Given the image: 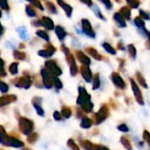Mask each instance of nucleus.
Here are the masks:
<instances>
[{
	"instance_id": "obj_8",
	"label": "nucleus",
	"mask_w": 150,
	"mask_h": 150,
	"mask_svg": "<svg viewBox=\"0 0 150 150\" xmlns=\"http://www.w3.org/2000/svg\"><path fill=\"white\" fill-rule=\"evenodd\" d=\"M111 81L114 83V85L120 90H125L126 88V83L123 80V78L120 76V75L117 72H113L111 74Z\"/></svg>"
},
{
	"instance_id": "obj_13",
	"label": "nucleus",
	"mask_w": 150,
	"mask_h": 150,
	"mask_svg": "<svg viewBox=\"0 0 150 150\" xmlns=\"http://www.w3.org/2000/svg\"><path fill=\"white\" fill-rule=\"evenodd\" d=\"M81 75H82V76H83V78L85 79L86 82L89 83L92 80V77H93L92 76V72H91V70L89 69L88 67L84 66V67L81 68Z\"/></svg>"
},
{
	"instance_id": "obj_21",
	"label": "nucleus",
	"mask_w": 150,
	"mask_h": 150,
	"mask_svg": "<svg viewBox=\"0 0 150 150\" xmlns=\"http://www.w3.org/2000/svg\"><path fill=\"white\" fill-rule=\"evenodd\" d=\"M67 146H68V148H69L70 149L72 150H80L79 145L74 142L73 139H69V140L67 141Z\"/></svg>"
},
{
	"instance_id": "obj_14",
	"label": "nucleus",
	"mask_w": 150,
	"mask_h": 150,
	"mask_svg": "<svg viewBox=\"0 0 150 150\" xmlns=\"http://www.w3.org/2000/svg\"><path fill=\"white\" fill-rule=\"evenodd\" d=\"M93 124H94V121H93L90 118L85 116L84 118L81 119L80 127L83 128V129H88V128H91V127H92Z\"/></svg>"
},
{
	"instance_id": "obj_37",
	"label": "nucleus",
	"mask_w": 150,
	"mask_h": 150,
	"mask_svg": "<svg viewBox=\"0 0 150 150\" xmlns=\"http://www.w3.org/2000/svg\"><path fill=\"white\" fill-rule=\"evenodd\" d=\"M103 2L105 4V5H106L108 8H111V3L110 2V0H103Z\"/></svg>"
},
{
	"instance_id": "obj_24",
	"label": "nucleus",
	"mask_w": 150,
	"mask_h": 150,
	"mask_svg": "<svg viewBox=\"0 0 150 150\" xmlns=\"http://www.w3.org/2000/svg\"><path fill=\"white\" fill-rule=\"evenodd\" d=\"M121 13H122V16H124L126 18H127V19H130L131 18V11H130L129 8L123 7L121 9Z\"/></svg>"
},
{
	"instance_id": "obj_25",
	"label": "nucleus",
	"mask_w": 150,
	"mask_h": 150,
	"mask_svg": "<svg viewBox=\"0 0 150 150\" xmlns=\"http://www.w3.org/2000/svg\"><path fill=\"white\" fill-rule=\"evenodd\" d=\"M52 81H53V85L56 87V89L60 90V89H62V88H63V83H62V82H61L58 78H57V77H53Z\"/></svg>"
},
{
	"instance_id": "obj_18",
	"label": "nucleus",
	"mask_w": 150,
	"mask_h": 150,
	"mask_svg": "<svg viewBox=\"0 0 150 150\" xmlns=\"http://www.w3.org/2000/svg\"><path fill=\"white\" fill-rule=\"evenodd\" d=\"M136 79L139 83V84H141L143 88H148V84L147 82L144 78V76L141 74V72H136Z\"/></svg>"
},
{
	"instance_id": "obj_7",
	"label": "nucleus",
	"mask_w": 150,
	"mask_h": 150,
	"mask_svg": "<svg viewBox=\"0 0 150 150\" xmlns=\"http://www.w3.org/2000/svg\"><path fill=\"white\" fill-rule=\"evenodd\" d=\"M14 85L18 88H24V89H28L30 88L32 84V79L28 76H24L20 78L16 79V81L13 82Z\"/></svg>"
},
{
	"instance_id": "obj_38",
	"label": "nucleus",
	"mask_w": 150,
	"mask_h": 150,
	"mask_svg": "<svg viewBox=\"0 0 150 150\" xmlns=\"http://www.w3.org/2000/svg\"><path fill=\"white\" fill-rule=\"evenodd\" d=\"M23 150H32V149H29V148H25Z\"/></svg>"
},
{
	"instance_id": "obj_12",
	"label": "nucleus",
	"mask_w": 150,
	"mask_h": 150,
	"mask_svg": "<svg viewBox=\"0 0 150 150\" xmlns=\"http://www.w3.org/2000/svg\"><path fill=\"white\" fill-rule=\"evenodd\" d=\"M46 66H47V69H49V72H50V74H51V75H53L55 77L56 76H60L61 74H62V71H61V69L55 64V62H47L46 63Z\"/></svg>"
},
{
	"instance_id": "obj_32",
	"label": "nucleus",
	"mask_w": 150,
	"mask_h": 150,
	"mask_svg": "<svg viewBox=\"0 0 150 150\" xmlns=\"http://www.w3.org/2000/svg\"><path fill=\"white\" fill-rule=\"evenodd\" d=\"M140 17L143 19H146V20H150V15L149 13L142 11V10H140Z\"/></svg>"
},
{
	"instance_id": "obj_5",
	"label": "nucleus",
	"mask_w": 150,
	"mask_h": 150,
	"mask_svg": "<svg viewBox=\"0 0 150 150\" xmlns=\"http://www.w3.org/2000/svg\"><path fill=\"white\" fill-rule=\"evenodd\" d=\"M130 83H131V86H132V90L133 91V94H134V98L137 101V103L141 105H144L145 102H144V98H143V96H142V93H141V89L139 88L138 84L136 83V82L130 78Z\"/></svg>"
},
{
	"instance_id": "obj_16",
	"label": "nucleus",
	"mask_w": 150,
	"mask_h": 150,
	"mask_svg": "<svg viewBox=\"0 0 150 150\" xmlns=\"http://www.w3.org/2000/svg\"><path fill=\"white\" fill-rule=\"evenodd\" d=\"M85 113H90L93 112L94 110V104L92 103V101H89L86 104H84L83 105H81L80 107Z\"/></svg>"
},
{
	"instance_id": "obj_10",
	"label": "nucleus",
	"mask_w": 150,
	"mask_h": 150,
	"mask_svg": "<svg viewBox=\"0 0 150 150\" xmlns=\"http://www.w3.org/2000/svg\"><path fill=\"white\" fill-rule=\"evenodd\" d=\"M16 101H17V97L15 95L9 94V95L0 96V108L6 106L8 105H11Z\"/></svg>"
},
{
	"instance_id": "obj_3",
	"label": "nucleus",
	"mask_w": 150,
	"mask_h": 150,
	"mask_svg": "<svg viewBox=\"0 0 150 150\" xmlns=\"http://www.w3.org/2000/svg\"><path fill=\"white\" fill-rule=\"evenodd\" d=\"M110 115V109L109 106L106 104H103L98 112L95 114V123L96 125H99L105 121L107 118Z\"/></svg>"
},
{
	"instance_id": "obj_4",
	"label": "nucleus",
	"mask_w": 150,
	"mask_h": 150,
	"mask_svg": "<svg viewBox=\"0 0 150 150\" xmlns=\"http://www.w3.org/2000/svg\"><path fill=\"white\" fill-rule=\"evenodd\" d=\"M78 91H79V96L77 98V105L81 106L84 104L91 101V96L84 87H82V86L79 87Z\"/></svg>"
},
{
	"instance_id": "obj_31",
	"label": "nucleus",
	"mask_w": 150,
	"mask_h": 150,
	"mask_svg": "<svg viewBox=\"0 0 150 150\" xmlns=\"http://www.w3.org/2000/svg\"><path fill=\"white\" fill-rule=\"evenodd\" d=\"M103 47H104V48L106 49V51H107V52H109L110 54H116V51H115V49H114L111 46H110L109 44L104 43V44H103Z\"/></svg>"
},
{
	"instance_id": "obj_36",
	"label": "nucleus",
	"mask_w": 150,
	"mask_h": 150,
	"mask_svg": "<svg viewBox=\"0 0 150 150\" xmlns=\"http://www.w3.org/2000/svg\"><path fill=\"white\" fill-rule=\"evenodd\" d=\"M0 75L5 76V72L4 71V62L1 60H0Z\"/></svg>"
},
{
	"instance_id": "obj_34",
	"label": "nucleus",
	"mask_w": 150,
	"mask_h": 150,
	"mask_svg": "<svg viewBox=\"0 0 150 150\" xmlns=\"http://www.w3.org/2000/svg\"><path fill=\"white\" fill-rule=\"evenodd\" d=\"M76 114H77V117L80 118V119H82V118H84L86 116L85 112L80 108H77L76 109Z\"/></svg>"
},
{
	"instance_id": "obj_17",
	"label": "nucleus",
	"mask_w": 150,
	"mask_h": 150,
	"mask_svg": "<svg viewBox=\"0 0 150 150\" xmlns=\"http://www.w3.org/2000/svg\"><path fill=\"white\" fill-rule=\"evenodd\" d=\"M114 18H115L116 22L118 23V25L120 27H126V20H125L124 17H123L120 13H116L115 16H114Z\"/></svg>"
},
{
	"instance_id": "obj_6",
	"label": "nucleus",
	"mask_w": 150,
	"mask_h": 150,
	"mask_svg": "<svg viewBox=\"0 0 150 150\" xmlns=\"http://www.w3.org/2000/svg\"><path fill=\"white\" fill-rule=\"evenodd\" d=\"M80 146L82 147L83 149L85 150H110L109 148H107L103 145L95 144L88 140L80 141Z\"/></svg>"
},
{
	"instance_id": "obj_33",
	"label": "nucleus",
	"mask_w": 150,
	"mask_h": 150,
	"mask_svg": "<svg viewBox=\"0 0 150 150\" xmlns=\"http://www.w3.org/2000/svg\"><path fill=\"white\" fill-rule=\"evenodd\" d=\"M118 129L119 130V131H121V132H124V133H127L128 131H129V128H128V127L126 125V124H121V125H119L118 127Z\"/></svg>"
},
{
	"instance_id": "obj_29",
	"label": "nucleus",
	"mask_w": 150,
	"mask_h": 150,
	"mask_svg": "<svg viewBox=\"0 0 150 150\" xmlns=\"http://www.w3.org/2000/svg\"><path fill=\"white\" fill-rule=\"evenodd\" d=\"M9 70H10V73L11 75H16L18 73V64L17 63H12L10 66Z\"/></svg>"
},
{
	"instance_id": "obj_30",
	"label": "nucleus",
	"mask_w": 150,
	"mask_h": 150,
	"mask_svg": "<svg viewBox=\"0 0 150 150\" xmlns=\"http://www.w3.org/2000/svg\"><path fill=\"white\" fill-rule=\"evenodd\" d=\"M126 2L131 5L132 8H138L140 5V1L139 0H126Z\"/></svg>"
},
{
	"instance_id": "obj_26",
	"label": "nucleus",
	"mask_w": 150,
	"mask_h": 150,
	"mask_svg": "<svg viewBox=\"0 0 150 150\" xmlns=\"http://www.w3.org/2000/svg\"><path fill=\"white\" fill-rule=\"evenodd\" d=\"M143 140L145 141V142L149 145V147L150 148V133L147 130H145L143 132Z\"/></svg>"
},
{
	"instance_id": "obj_39",
	"label": "nucleus",
	"mask_w": 150,
	"mask_h": 150,
	"mask_svg": "<svg viewBox=\"0 0 150 150\" xmlns=\"http://www.w3.org/2000/svg\"><path fill=\"white\" fill-rule=\"evenodd\" d=\"M0 83H1V81H0Z\"/></svg>"
},
{
	"instance_id": "obj_1",
	"label": "nucleus",
	"mask_w": 150,
	"mask_h": 150,
	"mask_svg": "<svg viewBox=\"0 0 150 150\" xmlns=\"http://www.w3.org/2000/svg\"><path fill=\"white\" fill-rule=\"evenodd\" d=\"M19 131L24 135H29L33 133L34 128V124L32 120H29L26 117H20L19 119Z\"/></svg>"
},
{
	"instance_id": "obj_15",
	"label": "nucleus",
	"mask_w": 150,
	"mask_h": 150,
	"mask_svg": "<svg viewBox=\"0 0 150 150\" xmlns=\"http://www.w3.org/2000/svg\"><path fill=\"white\" fill-rule=\"evenodd\" d=\"M120 142L123 145V147L126 150H133V146L130 142V140L126 136H122L120 138Z\"/></svg>"
},
{
	"instance_id": "obj_35",
	"label": "nucleus",
	"mask_w": 150,
	"mask_h": 150,
	"mask_svg": "<svg viewBox=\"0 0 150 150\" xmlns=\"http://www.w3.org/2000/svg\"><path fill=\"white\" fill-rule=\"evenodd\" d=\"M6 134H7V133H6V131H5L4 127L3 126H1V125H0V139H1V138H3V137H4Z\"/></svg>"
},
{
	"instance_id": "obj_9",
	"label": "nucleus",
	"mask_w": 150,
	"mask_h": 150,
	"mask_svg": "<svg viewBox=\"0 0 150 150\" xmlns=\"http://www.w3.org/2000/svg\"><path fill=\"white\" fill-rule=\"evenodd\" d=\"M42 98L41 97H34L32 99V105H33L34 108L35 109L36 113L39 116L43 117L45 114V112L42 106Z\"/></svg>"
},
{
	"instance_id": "obj_20",
	"label": "nucleus",
	"mask_w": 150,
	"mask_h": 150,
	"mask_svg": "<svg viewBox=\"0 0 150 150\" xmlns=\"http://www.w3.org/2000/svg\"><path fill=\"white\" fill-rule=\"evenodd\" d=\"M38 134L37 133H31L29 135H27V142L29 143V144H34L37 140H38Z\"/></svg>"
},
{
	"instance_id": "obj_27",
	"label": "nucleus",
	"mask_w": 150,
	"mask_h": 150,
	"mask_svg": "<svg viewBox=\"0 0 150 150\" xmlns=\"http://www.w3.org/2000/svg\"><path fill=\"white\" fill-rule=\"evenodd\" d=\"M53 118H54V120H57V121H62V120H64V117L62 116L61 112H58V111H55V112H54V113H53Z\"/></svg>"
},
{
	"instance_id": "obj_11",
	"label": "nucleus",
	"mask_w": 150,
	"mask_h": 150,
	"mask_svg": "<svg viewBox=\"0 0 150 150\" xmlns=\"http://www.w3.org/2000/svg\"><path fill=\"white\" fill-rule=\"evenodd\" d=\"M42 83L43 85L47 88V89H51L53 86V81L52 78L50 76V73L47 72L45 69L42 70Z\"/></svg>"
},
{
	"instance_id": "obj_2",
	"label": "nucleus",
	"mask_w": 150,
	"mask_h": 150,
	"mask_svg": "<svg viewBox=\"0 0 150 150\" xmlns=\"http://www.w3.org/2000/svg\"><path fill=\"white\" fill-rule=\"evenodd\" d=\"M0 144L6 146V147H11V148H22L24 147V142L20 140H19L17 137H13L11 134H6L4 137L0 139Z\"/></svg>"
},
{
	"instance_id": "obj_19",
	"label": "nucleus",
	"mask_w": 150,
	"mask_h": 150,
	"mask_svg": "<svg viewBox=\"0 0 150 150\" xmlns=\"http://www.w3.org/2000/svg\"><path fill=\"white\" fill-rule=\"evenodd\" d=\"M72 110L68 106H63L61 110V114L64 117V119H69L72 116Z\"/></svg>"
},
{
	"instance_id": "obj_28",
	"label": "nucleus",
	"mask_w": 150,
	"mask_h": 150,
	"mask_svg": "<svg viewBox=\"0 0 150 150\" xmlns=\"http://www.w3.org/2000/svg\"><path fill=\"white\" fill-rule=\"evenodd\" d=\"M9 91V86L7 83H4V82H1L0 83V91L2 93H7Z\"/></svg>"
},
{
	"instance_id": "obj_22",
	"label": "nucleus",
	"mask_w": 150,
	"mask_h": 150,
	"mask_svg": "<svg viewBox=\"0 0 150 150\" xmlns=\"http://www.w3.org/2000/svg\"><path fill=\"white\" fill-rule=\"evenodd\" d=\"M128 52H129V55L132 59H135L136 58V55H137V51H136V48L133 45V44H130L128 45Z\"/></svg>"
},
{
	"instance_id": "obj_23",
	"label": "nucleus",
	"mask_w": 150,
	"mask_h": 150,
	"mask_svg": "<svg viewBox=\"0 0 150 150\" xmlns=\"http://www.w3.org/2000/svg\"><path fill=\"white\" fill-rule=\"evenodd\" d=\"M100 78H99V75L96 74L94 77H93V83H92V86H93V90H96L100 87Z\"/></svg>"
}]
</instances>
